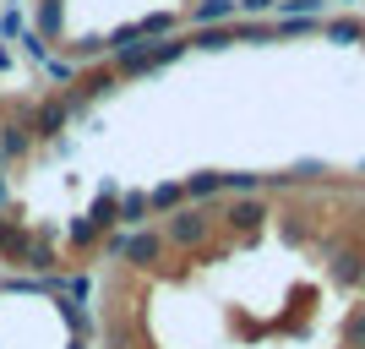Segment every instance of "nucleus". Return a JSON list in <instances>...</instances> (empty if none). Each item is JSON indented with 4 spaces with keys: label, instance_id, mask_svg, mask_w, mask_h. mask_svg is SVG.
I'll return each mask as SVG.
<instances>
[{
    "label": "nucleus",
    "instance_id": "f257e3e1",
    "mask_svg": "<svg viewBox=\"0 0 365 349\" xmlns=\"http://www.w3.org/2000/svg\"><path fill=\"white\" fill-rule=\"evenodd\" d=\"M158 235H164L169 251H202V246L213 241V202H185V208H175L158 224Z\"/></svg>",
    "mask_w": 365,
    "mask_h": 349
},
{
    "label": "nucleus",
    "instance_id": "f03ea898",
    "mask_svg": "<svg viewBox=\"0 0 365 349\" xmlns=\"http://www.w3.org/2000/svg\"><path fill=\"white\" fill-rule=\"evenodd\" d=\"M115 202H120V186H115V181H104V186H98V197L88 202V213L66 224V235H71V246H88V251H93V246L104 241L109 229L120 224V218H115Z\"/></svg>",
    "mask_w": 365,
    "mask_h": 349
},
{
    "label": "nucleus",
    "instance_id": "7ed1b4c3",
    "mask_svg": "<svg viewBox=\"0 0 365 349\" xmlns=\"http://www.w3.org/2000/svg\"><path fill=\"white\" fill-rule=\"evenodd\" d=\"M115 88H120V71H115V66H93V71H76V82L61 88V98H66V109H71V121H76V115H88L98 98H109Z\"/></svg>",
    "mask_w": 365,
    "mask_h": 349
},
{
    "label": "nucleus",
    "instance_id": "20e7f679",
    "mask_svg": "<svg viewBox=\"0 0 365 349\" xmlns=\"http://www.w3.org/2000/svg\"><path fill=\"white\" fill-rule=\"evenodd\" d=\"M273 218V208H267V197L262 191H251V197H229L224 202V224L240 235V241H251V235H262V224Z\"/></svg>",
    "mask_w": 365,
    "mask_h": 349
},
{
    "label": "nucleus",
    "instance_id": "39448f33",
    "mask_svg": "<svg viewBox=\"0 0 365 349\" xmlns=\"http://www.w3.org/2000/svg\"><path fill=\"white\" fill-rule=\"evenodd\" d=\"M28 126H33V142H61L66 126H71V109H66L61 93H49V98H38V104L28 109Z\"/></svg>",
    "mask_w": 365,
    "mask_h": 349
},
{
    "label": "nucleus",
    "instance_id": "423d86ee",
    "mask_svg": "<svg viewBox=\"0 0 365 349\" xmlns=\"http://www.w3.org/2000/svg\"><path fill=\"white\" fill-rule=\"evenodd\" d=\"M327 273H333V284H344V289H360V278H365V241L327 246Z\"/></svg>",
    "mask_w": 365,
    "mask_h": 349
},
{
    "label": "nucleus",
    "instance_id": "0eeeda50",
    "mask_svg": "<svg viewBox=\"0 0 365 349\" xmlns=\"http://www.w3.org/2000/svg\"><path fill=\"white\" fill-rule=\"evenodd\" d=\"M164 235L158 229H125V257L120 262H131V268H142V273H153L158 262H164Z\"/></svg>",
    "mask_w": 365,
    "mask_h": 349
},
{
    "label": "nucleus",
    "instance_id": "6e6552de",
    "mask_svg": "<svg viewBox=\"0 0 365 349\" xmlns=\"http://www.w3.org/2000/svg\"><path fill=\"white\" fill-rule=\"evenodd\" d=\"M28 153H33V126H28V115H16V121L0 126V158L16 164V158H28Z\"/></svg>",
    "mask_w": 365,
    "mask_h": 349
},
{
    "label": "nucleus",
    "instance_id": "1a4fd4ad",
    "mask_svg": "<svg viewBox=\"0 0 365 349\" xmlns=\"http://www.w3.org/2000/svg\"><path fill=\"white\" fill-rule=\"evenodd\" d=\"M33 241H38V235H33L28 224L6 218V229H0V262H22V257L33 251Z\"/></svg>",
    "mask_w": 365,
    "mask_h": 349
},
{
    "label": "nucleus",
    "instance_id": "9d476101",
    "mask_svg": "<svg viewBox=\"0 0 365 349\" xmlns=\"http://www.w3.org/2000/svg\"><path fill=\"white\" fill-rule=\"evenodd\" d=\"M235 16H240V0H197L191 28H218V22H235Z\"/></svg>",
    "mask_w": 365,
    "mask_h": 349
},
{
    "label": "nucleus",
    "instance_id": "9b49d317",
    "mask_svg": "<svg viewBox=\"0 0 365 349\" xmlns=\"http://www.w3.org/2000/svg\"><path fill=\"white\" fill-rule=\"evenodd\" d=\"M115 218H120V229H148V218H153L148 191H120V202H115Z\"/></svg>",
    "mask_w": 365,
    "mask_h": 349
},
{
    "label": "nucleus",
    "instance_id": "f8f14e48",
    "mask_svg": "<svg viewBox=\"0 0 365 349\" xmlns=\"http://www.w3.org/2000/svg\"><path fill=\"white\" fill-rule=\"evenodd\" d=\"M224 197V169H197L185 175V202H218Z\"/></svg>",
    "mask_w": 365,
    "mask_h": 349
},
{
    "label": "nucleus",
    "instance_id": "ddd939ff",
    "mask_svg": "<svg viewBox=\"0 0 365 349\" xmlns=\"http://www.w3.org/2000/svg\"><path fill=\"white\" fill-rule=\"evenodd\" d=\"M148 208H153V218H169L175 208H185V181H158L148 191Z\"/></svg>",
    "mask_w": 365,
    "mask_h": 349
},
{
    "label": "nucleus",
    "instance_id": "4468645a",
    "mask_svg": "<svg viewBox=\"0 0 365 349\" xmlns=\"http://www.w3.org/2000/svg\"><path fill=\"white\" fill-rule=\"evenodd\" d=\"M61 6L66 0H38V11H33V33H44V44H61V33H66Z\"/></svg>",
    "mask_w": 365,
    "mask_h": 349
},
{
    "label": "nucleus",
    "instance_id": "2eb2a0df",
    "mask_svg": "<svg viewBox=\"0 0 365 349\" xmlns=\"http://www.w3.org/2000/svg\"><path fill=\"white\" fill-rule=\"evenodd\" d=\"M185 39H191V49H207V55H218V49L235 44V28H229V22H218V28H191Z\"/></svg>",
    "mask_w": 365,
    "mask_h": 349
},
{
    "label": "nucleus",
    "instance_id": "dca6fc26",
    "mask_svg": "<svg viewBox=\"0 0 365 349\" xmlns=\"http://www.w3.org/2000/svg\"><path fill=\"white\" fill-rule=\"evenodd\" d=\"M229 28H235V44H273V22L262 16H235Z\"/></svg>",
    "mask_w": 365,
    "mask_h": 349
},
{
    "label": "nucleus",
    "instance_id": "f3484780",
    "mask_svg": "<svg viewBox=\"0 0 365 349\" xmlns=\"http://www.w3.org/2000/svg\"><path fill=\"white\" fill-rule=\"evenodd\" d=\"M322 39H333V44H360L365 22L360 16H333V22H322Z\"/></svg>",
    "mask_w": 365,
    "mask_h": 349
},
{
    "label": "nucleus",
    "instance_id": "a211bd4d",
    "mask_svg": "<svg viewBox=\"0 0 365 349\" xmlns=\"http://www.w3.org/2000/svg\"><path fill=\"white\" fill-rule=\"evenodd\" d=\"M251 191H267V175H251V169H224V197H251Z\"/></svg>",
    "mask_w": 365,
    "mask_h": 349
},
{
    "label": "nucleus",
    "instance_id": "6ab92c4d",
    "mask_svg": "<svg viewBox=\"0 0 365 349\" xmlns=\"http://www.w3.org/2000/svg\"><path fill=\"white\" fill-rule=\"evenodd\" d=\"M131 28H137V39H169V33H180V16L153 11V16H142V22H131Z\"/></svg>",
    "mask_w": 365,
    "mask_h": 349
},
{
    "label": "nucleus",
    "instance_id": "aec40b11",
    "mask_svg": "<svg viewBox=\"0 0 365 349\" xmlns=\"http://www.w3.org/2000/svg\"><path fill=\"white\" fill-rule=\"evenodd\" d=\"M322 33V16H278L273 22V39H311Z\"/></svg>",
    "mask_w": 365,
    "mask_h": 349
},
{
    "label": "nucleus",
    "instance_id": "412c9836",
    "mask_svg": "<svg viewBox=\"0 0 365 349\" xmlns=\"http://www.w3.org/2000/svg\"><path fill=\"white\" fill-rule=\"evenodd\" d=\"M38 71H44L55 88H71V82H76V66L61 61V55H44V61H38Z\"/></svg>",
    "mask_w": 365,
    "mask_h": 349
},
{
    "label": "nucleus",
    "instance_id": "4be33fe9",
    "mask_svg": "<svg viewBox=\"0 0 365 349\" xmlns=\"http://www.w3.org/2000/svg\"><path fill=\"white\" fill-rule=\"evenodd\" d=\"M28 28V16H22V6H0V44H11L16 33Z\"/></svg>",
    "mask_w": 365,
    "mask_h": 349
},
{
    "label": "nucleus",
    "instance_id": "5701e85b",
    "mask_svg": "<svg viewBox=\"0 0 365 349\" xmlns=\"http://www.w3.org/2000/svg\"><path fill=\"white\" fill-rule=\"evenodd\" d=\"M344 344H349V349H365V305H354L349 317H344Z\"/></svg>",
    "mask_w": 365,
    "mask_h": 349
},
{
    "label": "nucleus",
    "instance_id": "b1692460",
    "mask_svg": "<svg viewBox=\"0 0 365 349\" xmlns=\"http://www.w3.org/2000/svg\"><path fill=\"white\" fill-rule=\"evenodd\" d=\"M93 289H98V284H93V273H66V300L82 305V300H93Z\"/></svg>",
    "mask_w": 365,
    "mask_h": 349
},
{
    "label": "nucleus",
    "instance_id": "393cba45",
    "mask_svg": "<svg viewBox=\"0 0 365 349\" xmlns=\"http://www.w3.org/2000/svg\"><path fill=\"white\" fill-rule=\"evenodd\" d=\"M16 44L28 49V61H33V66H38V61H44V55H49V44H44V33H33V28H22V33H16Z\"/></svg>",
    "mask_w": 365,
    "mask_h": 349
},
{
    "label": "nucleus",
    "instance_id": "a878e982",
    "mask_svg": "<svg viewBox=\"0 0 365 349\" xmlns=\"http://www.w3.org/2000/svg\"><path fill=\"white\" fill-rule=\"evenodd\" d=\"M327 0H278V16H322Z\"/></svg>",
    "mask_w": 365,
    "mask_h": 349
},
{
    "label": "nucleus",
    "instance_id": "bb28decb",
    "mask_svg": "<svg viewBox=\"0 0 365 349\" xmlns=\"http://www.w3.org/2000/svg\"><path fill=\"white\" fill-rule=\"evenodd\" d=\"M98 251H104L109 262H120V257H125V229L115 224V229H109V235H104V241H98Z\"/></svg>",
    "mask_w": 365,
    "mask_h": 349
},
{
    "label": "nucleus",
    "instance_id": "cd10ccee",
    "mask_svg": "<svg viewBox=\"0 0 365 349\" xmlns=\"http://www.w3.org/2000/svg\"><path fill=\"white\" fill-rule=\"evenodd\" d=\"M278 11V0H240V16H267Z\"/></svg>",
    "mask_w": 365,
    "mask_h": 349
},
{
    "label": "nucleus",
    "instance_id": "c85d7f7f",
    "mask_svg": "<svg viewBox=\"0 0 365 349\" xmlns=\"http://www.w3.org/2000/svg\"><path fill=\"white\" fill-rule=\"evenodd\" d=\"M0 71H11V49L0 44Z\"/></svg>",
    "mask_w": 365,
    "mask_h": 349
},
{
    "label": "nucleus",
    "instance_id": "c756f323",
    "mask_svg": "<svg viewBox=\"0 0 365 349\" xmlns=\"http://www.w3.org/2000/svg\"><path fill=\"white\" fill-rule=\"evenodd\" d=\"M360 295H365V278H360Z\"/></svg>",
    "mask_w": 365,
    "mask_h": 349
},
{
    "label": "nucleus",
    "instance_id": "7c9ffc66",
    "mask_svg": "<svg viewBox=\"0 0 365 349\" xmlns=\"http://www.w3.org/2000/svg\"><path fill=\"white\" fill-rule=\"evenodd\" d=\"M6 6H16V0H6Z\"/></svg>",
    "mask_w": 365,
    "mask_h": 349
},
{
    "label": "nucleus",
    "instance_id": "2f4dec72",
    "mask_svg": "<svg viewBox=\"0 0 365 349\" xmlns=\"http://www.w3.org/2000/svg\"><path fill=\"white\" fill-rule=\"evenodd\" d=\"M360 175H365V164H360Z\"/></svg>",
    "mask_w": 365,
    "mask_h": 349
}]
</instances>
